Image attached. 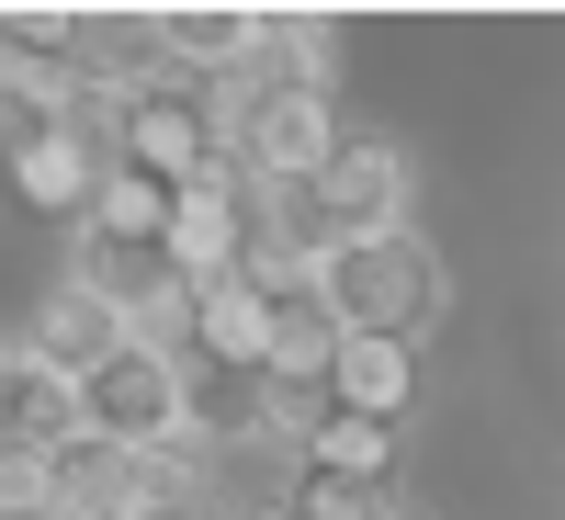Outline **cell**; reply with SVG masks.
<instances>
[{
    "mask_svg": "<svg viewBox=\"0 0 565 520\" xmlns=\"http://www.w3.org/2000/svg\"><path fill=\"white\" fill-rule=\"evenodd\" d=\"M79 283L103 306H125V317L193 306V261H181V238H170V204L114 193V181H103V204H90V226H79Z\"/></svg>",
    "mask_w": 565,
    "mask_h": 520,
    "instance_id": "cell-1",
    "label": "cell"
},
{
    "mask_svg": "<svg viewBox=\"0 0 565 520\" xmlns=\"http://www.w3.org/2000/svg\"><path fill=\"white\" fill-rule=\"evenodd\" d=\"M317 283H328V306H340L351 340H418V328L441 317V261L418 250L407 226L396 238H351Z\"/></svg>",
    "mask_w": 565,
    "mask_h": 520,
    "instance_id": "cell-2",
    "label": "cell"
},
{
    "mask_svg": "<svg viewBox=\"0 0 565 520\" xmlns=\"http://www.w3.org/2000/svg\"><path fill=\"white\" fill-rule=\"evenodd\" d=\"M79 407H90V431L103 442H125V453H170L181 431H193V407H181V362L136 328V340L79 385Z\"/></svg>",
    "mask_w": 565,
    "mask_h": 520,
    "instance_id": "cell-3",
    "label": "cell"
},
{
    "mask_svg": "<svg viewBox=\"0 0 565 520\" xmlns=\"http://www.w3.org/2000/svg\"><path fill=\"white\" fill-rule=\"evenodd\" d=\"M148 509H170L159 453H125V442H103V431H79V442L57 453V520H148Z\"/></svg>",
    "mask_w": 565,
    "mask_h": 520,
    "instance_id": "cell-4",
    "label": "cell"
},
{
    "mask_svg": "<svg viewBox=\"0 0 565 520\" xmlns=\"http://www.w3.org/2000/svg\"><path fill=\"white\" fill-rule=\"evenodd\" d=\"M260 317H271V373H340V306H328V283L317 272H260Z\"/></svg>",
    "mask_w": 565,
    "mask_h": 520,
    "instance_id": "cell-5",
    "label": "cell"
},
{
    "mask_svg": "<svg viewBox=\"0 0 565 520\" xmlns=\"http://www.w3.org/2000/svg\"><path fill=\"white\" fill-rule=\"evenodd\" d=\"M181 407H193V431H215V442H238V431H271V362L181 351Z\"/></svg>",
    "mask_w": 565,
    "mask_h": 520,
    "instance_id": "cell-6",
    "label": "cell"
},
{
    "mask_svg": "<svg viewBox=\"0 0 565 520\" xmlns=\"http://www.w3.org/2000/svg\"><path fill=\"white\" fill-rule=\"evenodd\" d=\"M0 431H12V453H68L90 431V407L68 373H45L34 351H12V373H0Z\"/></svg>",
    "mask_w": 565,
    "mask_h": 520,
    "instance_id": "cell-7",
    "label": "cell"
},
{
    "mask_svg": "<svg viewBox=\"0 0 565 520\" xmlns=\"http://www.w3.org/2000/svg\"><path fill=\"white\" fill-rule=\"evenodd\" d=\"M125 340H136V328H125V306H103V295L79 283V295H57V306L34 317V340H23V351H34L45 373H68V385H90V373H103Z\"/></svg>",
    "mask_w": 565,
    "mask_h": 520,
    "instance_id": "cell-8",
    "label": "cell"
},
{
    "mask_svg": "<svg viewBox=\"0 0 565 520\" xmlns=\"http://www.w3.org/2000/svg\"><path fill=\"white\" fill-rule=\"evenodd\" d=\"M396 193H407V170H396V148H373V136H351V148L328 159V204H340L351 238H396Z\"/></svg>",
    "mask_w": 565,
    "mask_h": 520,
    "instance_id": "cell-9",
    "label": "cell"
},
{
    "mask_svg": "<svg viewBox=\"0 0 565 520\" xmlns=\"http://www.w3.org/2000/svg\"><path fill=\"white\" fill-rule=\"evenodd\" d=\"M340 407H362V418H407V396H418V340H340Z\"/></svg>",
    "mask_w": 565,
    "mask_h": 520,
    "instance_id": "cell-10",
    "label": "cell"
},
{
    "mask_svg": "<svg viewBox=\"0 0 565 520\" xmlns=\"http://www.w3.org/2000/svg\"><path fill=\"white\" fill-rule=\"evenodd\" d=\"M282 91H328V34L317 23H260L249 68H238V103H282Z\"/></svg>",
    "mask_w": 565,
    "mask_h": 520,
    "instance_id": "cell-11",
    "label": "cell"
},
{
    "mask_svg": "<svg viewBox=\"0 0 565 520\" xmlns=\"http://www.w3.org/2000/svg\"><path fill=\"white\" fill-rule=\"evenodd\" d=\"M306 464H317V476H351V487H385V476H396V418L340 407V418L306 442Z\"/></svg>",
    "mask_w": 565,
    "mask_h": 520,
    "instance_id": "cell-12",
    "label": "cell"
},
{
    "mask_svg": "<svg viewBox=\"0 0 565 520\" xmlns=\"http://www.w3.org/2000/svg\"><path fill=\"white\" fill-rule=\"evenodd\" d=\"M260 12H170V57L181 68H249Z\"/></svg>",
    "mask_w": 565,
    "mask_h": 520,
    "instance_id": "cell-13",
    "label": "cell"
},
{
    "mask_svg": "<svg viewBox=\"0 0 565 520\" xmlns=\"http://www.w3.org/2000/svg\"><path fill=\"white\" fill-rule=\"evenodd\" d=\"M282 520H396L385 487H351V476H317V464H295V487L271 498Z\"/></svg>",
    "mask_w": 565,
    "mask_h": 520,
    "instance_id": "cell-14",
    "label": "cell"
},
{
    "mask_svg": "<svg viewBox=\"0 0 565 520\" xmlns=\"http://www.w3.org/2000/svg\"><path fill=\"white\" fill-rule=\"evenodd\" d=\"M148 520H193V509H181V498H170V509H148Z\"/></svg>",
    "mask_w": 565,
    "mask_h": 520,
    "instance_id": "cell-15",
    "label": "cell"
},
{
    "mask_svg": "<svg viewBox=\"0 0 565 520\" xmlns=\"http://www.w3.org/2000/svg\"><path fill=\"white\" fill-rule=\"evenodd\" d=\"M12 520H34V509H12Z\"/></svg>",
    "mask_w": 565,
    "mask_h": 520,
    "instance_id": "cell-16",
    "label": "cell"
},
{
    "mask_svg": "<svg viewBox=\"0 0 565 520\" xmlns=\"http://www.w3.org/2000/svg\"><path fill=\"white\" fill-rule=\"evenodd\" d=\"M396 520H418V509H396Z\"/></svg>",
    "mask_w": 565,
    "mask_h": 520,
    "instance_id": "cell-17",
    "label": "cell"
}]
</instances>
